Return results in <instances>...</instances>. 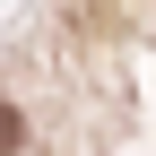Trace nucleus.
Wrapping results in <instances>:
<instances>
[{"label": "nucleus", "instance_id": "f257e3e1", "mask_svg": "<svg viewBox=\"0 0 156 156\" xmlns=\"http://www.w3.org/2000/svg\"><path fill=\"white\" fill-rule=\"evenodd\" d=\"M17 130H26V122H17V104H0V156H17Z\"/></svg>", "mask_w": 156, "mask_h": 156}]
</instances>
